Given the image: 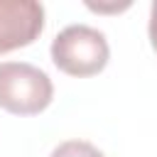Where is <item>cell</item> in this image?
I'll return each instance as SVG.
<instances>
[{"mask_svg":"<svg viewBox=\"0 0 157 157\" xmlns=\"http://www.w3.org/2000/svg\"><path fill=\"white\" fill-rule=\"evenodd\" d=\"M52 61L69 76H96L110 59L108 39L101 29L88 25H69L52 39Z\"/></svg>","mask_w":157,"mask_h":157,"instance_id":"6da1fadb","label":"cell"},{"mask_svg":"<svg viewBox=\"0 0 157 157\" xmlns=\"http://www.w3.org/2000/svg\"><path fill=\"white\" fill-rule=\"evenodd\" d=\"M49 157H105V155L86 140H66V142L56 145Z\"/></svg>","mask_w":157,"mask_h":157,"instance_id":"277c9868","label":"cell"},{"mask_svg":"<svg viewBox=\"0 0 157 157\" xmlns=\"http://www.w3.org/2000/svg\"><path fill=\"white\" fill-rule=\"evenodd\" d=\"M147 32H150V44H152V49L157 52V0H155L152 7H150V25H147Z\"/></svg>","mask_w":157,"mask_h":157,"instance_id":"5b68a950","label":"cell"},{"mask_svg":"<svg viewBox=\"0 0 157 157\" xmlns=\"http://www.w3.org/2000/svg\"><path fill=\"white\" fill-rule=\"evenodd\" d=\"M54 98L52 78L27 61H0V108L12 115H37Z\"/></svg>","mask_w":157,"mask_h":157,"instance_id":"7a4b0ae2","label":"cell"},{"mask_svg":"<svg viewBox=\"0 0 157 157\" xmlns=\"http://www.w3.org/2000/svg\"><path fill=\"white\" fill-rule=\"evenodd\" d=\"M44 29V5L37 0H0V56L32 44Z\"/></svg>","mask_w":157,"mask_h":157,"instance_id":"3957f363","label":"cell"},{"mask_svg":"<svg viewBox=\"0 0 157 157\" xmlns=\"http://www.w3.org/2000/svg\"><path fill=\"white\" fill-rule=\"evenodd\" d=\"M91 10H96V12H120V10H128L130 7V2H120V5H96V2H86Z\"/></svg>","mask_w":157,"mask_h":157,"instance_id":"8992f818","label":"cell"}]
</instances>
